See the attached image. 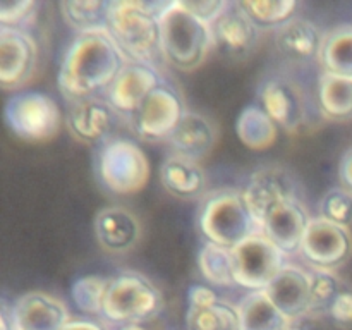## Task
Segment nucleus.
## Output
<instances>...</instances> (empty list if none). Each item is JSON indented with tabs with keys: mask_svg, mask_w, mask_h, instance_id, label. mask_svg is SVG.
I'll return each instance as SVG.
<instances>
[{
	"mask_svg": "<svg viewBox=\"0 0 352 330\" xmlns=\"http://www.w3.org/2000/svg\"><path fill=\"white\" fill-rule=\"evenodd\" d=\"M181 100L168 86L162 85L146 96L140 109L133 113L134 131L143 140L158 141L172 134L184 116Z\"/></svg>",
	"mask_w": 352,
	"mask_h": 330,
	"instance_id": "10",
	"label": "nucleus"
},
{
	"mask_svg": "<svg viewBox=\"0 0 352 330\" xmlns=\"http://www.w3.org/2000/svg\"><path fill=\"white\" fill-rule=\"evenodd\" d=\"M306 316H308V315H306ZM306 316H302V318H298V320H291V322H289V325H287V329H285V330H311L308 327V323L305 322Z\"/></svg>",
	"mask_w": 352,
	"mask_h": 330,
	"instance_id": "42",
	"label": "nucleus"
},
{
	"mask_svg": "<svg viewBox=\"0 0 352 330\" xmlns=\"http://www.w3.org/2000/svg\"><path fill=\"white\" fill-rule=\"evenodd\" d=\"M339 179L344 189L352 192V146L344 151L339 162Z\"/></svg>",
	"mask_w": 352,
	"mask_h": 330,
	"instance_id": "39",
	"label": "nucleus"
},
{
	"mask_svg": "<svg viewBox=\"0 0 352 330\" xmlns=\"http://www.w3.org/2000/svg\"><path fill=\"white\" fill-rule=\"evenodd\" d=\"M327 313L333 322L340 323V325L352 323V291L342 287V291L337 294Z\"/></svg>",
	"mask_w": 352,
	"mask_h": 330,
	"instance_id": "38",
	"label": "nucleus"
},
{
	"mask_svg": "<svg viewBox=\"0 0 352 330\" xmlns=\"http://www.w3.org/2000/svg\"><path fill=\"white\" fill-rule=\"evenodd\" d=\"M189 330H241L237 308L220 301L217 306L199 311L188 309Z\"/></svg>",
	"mask_w": 352,
	"mask_h": 330,
	"instance_id": "32",
	"label": "nucleus"
},
{
	"mask_svg": "<svg viewBox=\"0 0 352 330\" xmlns=\"http://www.w3.org/2000/svg\"><path fill=\"white\" fill-rule=\"evenodd\" d=\"M299 251L316 268L332 270L351 256L352 236L347 227L316 217L309 222Z\"/></svg>",
	"mask_w": 352,
	"mask_h": 330,
	"instance_id": "9",
	"label": "nucleus"
},
{
	"mask_svg": "<svg viewBox=\"0 0 352 330\" xmlns=\"http://www.w3.org/2000/svg\"><path fill=\"white\" fill-rule=\"evenodd\" d=\"M323 36L318 28L306 19H292L278 30L277 47L287 57L308 60L318 57Z\"/></svg>",
	"mask_w": 352,
	"mask_h": 330,
	"instance_id": "24",
	"label": "nucleus"
},
{
	"mask_svg": "<svg viewBox=\"0 0 352 330\" xmlns=\"http://www.w3.org/2000/svg\"><path fill=\"white\" fill-rule=\"evenodd\" d=\"M243 196L256 222H265L277 206L294 198V182L280 168H263L254 172L243 189Z\"/></svg>",
	"mask_w": 352,
	"mask_h": 330,
	"instance_id": "13",
	"label": "nucleus"
},
{
	"mask_svg": "<svg viewBox=\"0 0 352 330\" xmlns=\"http://www.w3.org/2000/svg\"><path fill=\"white\" fill-rule=\"evenodd\" d=\"M95 236L107 251L124 253L138 243L141 236L140 220L122 206H109L96 213L93 222Z\"/></svg>",
	"mask_w": 352,
	"mask_h": 330,
	"instance_id": "20",
	"label": "nucleus"
},
{
	"mask_svg": "<svg viewBox=\"0 0 352 330\" xmlns=\"http://www.w3.org/2000/svg\"><path fill=\"white\" fill-rule=\"evenodd\" d=\"M265 294L289 320L302 318L309 315L311 306V275L294 265H285Z\"/></svg>",
	"mask_w": 352,
	"mask_h": 330,
	"instance_id": "15",
	"label": "nucleus"
},
{
	"mask_svg": "<svg viewBox=\"0 0 352 330\" xmlns=\"http://www.w3.org/2000/svg\"><path fill=\"white\" fill-rule=\"evenodd\" d=\"M98 175L117 195H133L146 186L150 162L144 151L129 140H113L98 153Z\"/></svg>",
	"mask_w": 352,
	"mask_h": 330,
	"instance_id": "7",
	"label": "nucleus"
},
{
	"mask_svg": "<svg viewBox=\"0 0 352 330\" xmlns=\"http://www.w3.org/2000/svg\"><path fill=\"white\" fill-rule=\"evenodd\" d=\"M189 311H199V309H208L220 302L219 294L213 289L206 287L203 284H195L188 291Z\"/></svg>",
	"mask_w": 352,
	"mask_h": 330,
	"instance_id": "37",
	"label": "nucleus"
},
{
	"mask_svg": "<svg viewBox=\"0 0 352 330\" xmlns=\"http://www.w3.org/2000/svg\"><path fill=\"white\" fill-rule=\"evenodd\" d=\"M58 7L65 24L79 34L107 31L110 0H62Z\"/></svg>",
	"mask_w": 352,
	"mask_h": 330,
	"instance_id": "27",
	"label": "nucleus"
},
{
	"mask_svg": "<svg viewBox=\"0 0 352 330\" xmlns=\"http://www.w3.org/2000/svg\"><path fill=\"white\" fill-rule=\"evenodd\" d=\"M236 133L250 150H267L277 140V122L261 105H248L237 117Z\"/></svg>",
	"mask_w": 352,
	"mask_h": 330,
	"instance_id": "25",
	"label": "nucleus"
},
{
	"mask_svg": "<svg viewBox=\"0 0 352 330\" xmlns=\"http://www.w3.org/2000/svg\"><path fill=\"white\" fill-rule=\"evenodd\" d=\"M309 275H311V306H309V315L329 311L333 299L342 291L339 277L332 270H322V268H316Z\"/></svg>",
	"mask_w": 352,
	"mask_h": 330,
	"instance_id": "33",
	"label": "nucleus"
},
{
	"mask_svg": "<svg viewBox=\"0 0 352 330\" xmlns=\"http://www.w3.org/2000/svg\"><path fill=\"white\" fill-rule=\"evenodd\" d=\"M198 226L208 243L234 250L251 236L261 234L260 223L251 213L243 191L220 189L210 192L201 203Z\"/></svg>",
	"mask_w": 352,
	"mask_h": 330,
	"instance_id": "3",
	"label": "nucleus"
},
{
	"mask_svg": "<svg viewBox=\"0 0 352 330\" xmlns=\"http://www.w3.org/2000/svg\"><path fill=\"white\" fill-rule=\"evenodd\" d=\"M0 330H17L12 306L2 305V308H0Z\"/></svg>",
	"mask_w": 352,
	"mask_h": 330,
	"instance_id": "40",
	"label": "nucleus"
},
{
	"mask_svg": "<svg viewBox=\"0 0 352 330\" xmlns=\"http://www.w3.org/2000/svg\"><path fill=\"white\" fill-rule=\"evenodd\" d=\"M320 217L339 226L349 227L352 222V192L344 188H333L320 201Z\"/></svg>",
	"mask_w": 352,
	"mask_h": 330,
	"instance_id": "34",
	"label": "nucleus"
},
{
	"mask_svg": "<svg viewBox=\"0 0 352 330\" xmlns=\"http://www.w3.org/2000/svg\"><path fill=\"white\" fill-rule=\"evenodd\" d=\"M239 7L258 28L284 26L292 21L296 0H239Z\"/></svg>",
	"mask_w": 352,
	"mask_h": 330,
	"instance_id": "30",
	"label": "nucleus"
},
{
	"mask_svg": "<svg viewBox=\"0 0 352 330\" xmlns=\"http://www.w3.org/2000/svg\"><path fill=\"white\" fill-rule=\"evenodd\" d=\"M181 3L201 23L212 26L217 17L226 10L229 2L227 0H181Z\"/></svg>",
	"mask_w": 352,
	"mask_h": 330,
	"instance_id": "36",
	"label": "nucleus"
},
{
	"mask_svg": "<svg viewBox=\"0 0 352 330\" xmlns=\"http://www.w3.org/2000/svg\"><path fill=\"white\" fill-rule=\"evenodd\" d=\"M3 120L12 134L24 141H48L60 129V109L50 95L21 91L7 98Z\"/></svg>",
	"mask_w": 352,
	"mask_h": 330,
	"instance_id": "6",
	"label": "nucleus"
},
{
	"mask_svg": "<svg viewBox=\"0 0 352 330\" xmlns=\"http://www.w3.org/2000/svg\"><path fill=\"white\" fill-rule=\"evenodd\" d=\"M34 0H2L0 2V26L6 30L26 31L34 17Z\"/></svg>",
	"mask_w": 352,
	"mask_h": 330,
	"instance_id": "35",
	"label": "nucleus"
},
{
	"mask_svg": "<svg viewBox=\"0 0 352 330\" xmlns=\"http://www.w3.org/2000/svg\"><path fill=\"white\" fill-rule=\"evenodd\" d=\"M117 110L109 102L96 96L76 100L67 112V126L72 136L88 144L102 143L113 127Z\"/></svg>",
	"mask_w": 352,
	"mask_h": 330,
	"instance_id": "17",
	"label": "nucleus"
},
{
	"mask_svg": "<svg viewBox=\"0 0 352 330\" xmlns=\"http://www.w3.org/2000/svg\"><path fill=\"white\" fill-rule=\"evenodd\" d=\"M213 45L229 57H243L253 50L258 26L246 16L237 2L227 3L226 10L210 26Z\"/></svg>",
	"mask_w": 352,
	"mask_h": 330,
	"instance_id": "14",
	"label": "nucleus"
},
{
	"mask_svg": "<svg viewBox=\"0 0 352 330\" xmlns=\"http://www.w3.org/2000/svg\"><path fill=\"white\" fill-rule=\"evenodd\" d=\"M318 102L329 119H352V79L323 72L318 82Z\"/></svg>",
	"mask_w": 352,
	"mask_h": 330,
	"instance_id": "28",
	"label": "nucleus"
},
{
	"mask_svg": "<svg viewBox=\"0 0 352 330\" xmlns=\"http://www.w3.org/2000/svg\"><path fill=\"white\" fill-rule=\"evenodd\" d=\"M162 52L174 67L192 71L208 55L213 45L212 30L181 3L168 2L160 16Z\"/></svg>",
	"mask_w": 352,
	"mask_h": 330,
	"instance_id": "4",
	"label": "nucleus"
},
{
	"mask_svg": "<svg viewBox=\"0 0 352 330\" xmlns=\"http://www.w3.org/2000/svg\"><path fill=\"white\" fill-rule=\"evenodd\" d=\"M112 278L100 275H85L71 285V299L76 308L88 315H102L103 302Z\"/></svg>",
	"mask_w": 352,
	"mask_h": 330,
	"instance_id": "31",
	"label": "nucleus"
},
{
	"mask_svg": "<svg viewBox=\"0 0 352 330\" xmlns=\"http://www.w3.org/2000/svg\"><path fill=\"white\" fill-rule=\"evenodd\" d=\"M311 217L298 199L277 206L261 223V234L275 244L284 254H292L301 250L302 237L308 229Z\"/></svg>",
	"mask_w": 352,
	"mask_h": 330,
	"instance_id": "18",
	"label": "nucleus"
},
{
	"mask_svg": "<svg viewBox=\"0 0 352 330\" xmlns=\"http://www.w3.org/2000/svg\"><path fill=\"white\" fill-rule=\"evenodd\" d=\"M62 330H103V329L91 322H71L67 323Z\"/></svg>",
	"mask_w": 352,
	"mask_h": 330,
	"instance_id": "41",
	"label": "nucleus"
},
{
	"mask_svg": "<svg viewBox=\"0 0 352 330\" xmlns=\"http://www.w3.org/2000/svg\"><path fill=\"white\" fill-rule=\"evenodd\" d=\"M215 140L217 133L213 124L196 112H184L182 119L168 136V141L177 155L196 162L212 151Z\"/></svg>",
	"mask_w": 352,
	"mask_h": 330,
	"instance_id": "21",
	"label": "nucleus"
},
{
	"mask_svg": "<svg viewBox=\"0 0 352 330\" xmlns=\"http://www.w3.org/2000/svg\"><path fill=\"white\" fill-rule=\"evenodd\" d=\"M236 284L250 291H265L284 265V253L263 234L251 236L232 250Z\"/></svg>",
	"mask_w": 352,
	"mask_h": 330,
	"instance_id": "8",
	"label": "nucleus"
},
{
	"mask_svg": "<svg viewBox=\"0 0 352 330\" xmlns=\"http://www.w3.org/2000/svg\"><path fill=\"white\" fill-rule=\"evenodd\" d=\"M12 309L17 330H62L71 323L67 306L60 299L40 291L21 296Z\"/></svg>",
	"mask_w": 352,
	"mask_h": 330,
	"instance_id": "16",
	"label": "nucleus"
},
{
	"mask_svg": "<svg viewBox=\"0 0 352 330\" xmlns=\"http://www.w3.org/2000/svg\"><path fill=\"white\" fill-rule=\"evenodd\" d=\"M168 2L110 0L107 33L127 62L150 64L162 52L160 16Z\"/></svg>",
	"mask_w": 352,
	"mask_h": 330,
	"instance_id": "2",
	"label": "nucleus"
},
{
	"mask_svg": "<svg viewBox=\"0 0 352 330\" xmlns=\"http://www.w3.org/2000/svg\"><path fill=\"white\" fill-rule=\"evenodd\" d=\"M241 330H285L291 320L270 301L265 291H251L237 305Z\"/></svg>",
	"mask_w": 352,
	"mask_h": 330,
	"instance_id": "23",
	"label": "nucleus"
},
{
	"mask_svg": "<svg viewBox=\"0 0 352 330\" xmlns=\"http://www.w3.org/2000/svg\"><path fill=\"white\" fill-rule=\"evenodd\" d=\"M116 330H146L141 323H122Z\"/></svg>",
	"mask_w": 352,
	"mask_h": 330,
	"instance_id": "43",
	"label": "nucleus"
},
{
	"mask_svg": "<svg viewBox=\"0 0 352 330\" xmlns=\"http://www.w3.org/2000/svg\"><path fill=\"white\" fill-rule=\"evenodd\" d=\"M160 74L150 64L126 62L116 81L107 89V102L117 112L133 116L153 89L162 86Z\"/></svg>",
	"mask_w": 352,
	"mask_h": 330,
	"instance_id": "12",
	"label": "nucleus"
},
{
	"mask_svg": "<svg viewBox=\"0 0 352 330\" xmlns=\"http://www.w3.org/2000/svg\"><path fill=\"white\" fill-rule=\"evenodd\" d=\"M164 308V296L138 272H124L112 278L102 316L112 323H143Z\"/></svg>",
	"mask_w": 352,
	"mask_h": 330,
	"instance_id": "5",
	"label": "nucleus"
},
{
	"mask_svg": "<svg viewBox=\"0 0 352 330\" xmlns=\"http://www.w3.org/2000/svg\"><path fill=\"white\" fill-rule=\"evenodd\" d=\"M126 62L107 31L78 34L62 57L58 89L71 102L107 91Z\"/></svg>",
	"mask_w": 352,
	"mask_h": 330,
	"instance_id": "1",
	"label": "nucleus"
},
{
	"mask_svg": "<svg viewBox=\"0 0 352 330\" xmlns=\"http://www.w3.org/2000/svg\"><path fill=\"white\" fill-rule=\"evenodd\" d=\"M261 107L284 129L298 131L305 124L306 109L302 93L285 79H272L261 88Z\"/></svg>",
	"mask_w": 352,
	"mask_h": 330,
	"instance_id": "19",
	"label": "nucleus"
},
{
	"mask_svg": "<svg viewBox=\"0 0 352 330\" xmlns=\"http://www.w3.org/2000/svg\"><path fill=\"white\" fill-rule=\"evenodd\" d=\"M198 265L203 277L215 285H234L236 274H234V254L232 250L223 248L220 244L208 243L201 248L198 254Z\"/></svg>",
	"mask_w": 352,
	"mask_h": 330,
	"instance_id": "29",
	"label": "nucleus"
},
{
	"mask_svg": "<svg viewBox=\"0 0 352 330\" xmlns=\"http://www.w3.org/2000/svg\"><path fill=\"white\" fill-rule=\"evenodd\" d=\"M38 47L28 31L0 28V85L16 89L28 82L36 69Z\"/></svg>",
	"mask_w": 352,
	"mask_h": 330,
	"instance_id": "11",
	"label": "nucleus"
},
{
	"mask_svg": "<svg viewBox=\"0 0 352 330\" xmlns=\"http://www.w3.org/2000/svg\"><path fill=\"white\" fill-rule=\"evenodd\" d=\"M160 181L168 192L181 198H195L205 191L206 175L191 158L172 155L160 167Z\"/></svg>",
	"mask_w": 352,
	"mask_h": 330,
	"instance_id": "22",
	"label": "nucleus"
},
{
	"mask_svg": "<svg viewBox=\"0 0 352 330\" xmlns=\"http://www.w3.org/2000/svg\"><path fill=\"white\" fill-rule=\"evenodd\" d=\"M323 72L352 79V26H337L323 36L320 50Z\"/></svg>",
	"mask_w": 352,
	"mask_h": 330,
	"instance_id": "26",
	"label": "nucleus"
}]
</instances>
